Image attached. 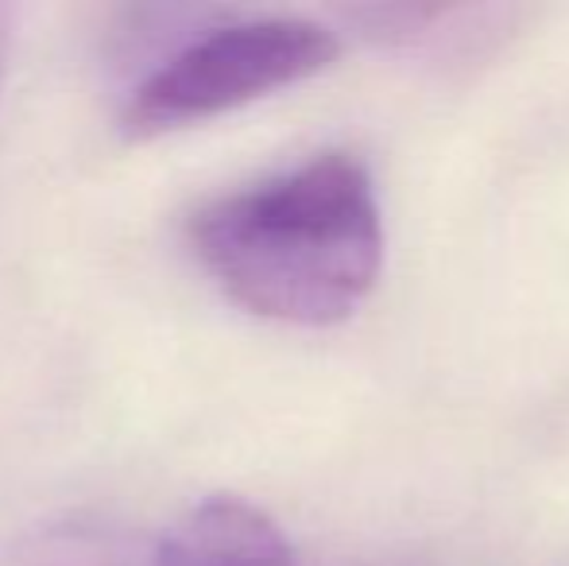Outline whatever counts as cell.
<instances>
[{
	"instance_id": "6da1fadb",
	"label": "cell",
	"mask_w": 569,
	"mask_h": 566,
	"mask_svg": "<svg viewBox=\"0 0 569 566\" xmlns=\"http://www.w3.org/2000/svg\"><path fill=\"white\" fill-rule=\"evenodd\" d=\"M190 249L248 315L287 326L345 322L383 268L372 175L349 151L260 179L190 218Z\"/></svg>"
},
{
	"instance_id": "7a4b0ae2",
	"label": "cell",
	"mask_w": 569,
	"mask_h": 566,
	"mask_svg": "<svg viewBox=\"0 0 569 566\" xmlns=\"http://www.w3.org/2000/svg\"><path fill=\"white\" fill-rule=\"evenodd\" d=\"M338 36L307 16H226L187 36L132 86L120 132L151 140L302 82L338 59Z\"/></svg>"
},
{
	"instance_id": "3957f363",
	"label": "cell",
	"mask_w": 569,
	"mask_h": 566,
	"mask_svg": "<svg viewBox=\"0 0 569 566\" xmlns=\"http://www.w3.org/2000/svg\"><path fill=\"white\" fill-rule=\"evenodd\" d=\"M148 566H299L291 539L244 497L198 500L156 544Z\"/></svg>"
},
{
	"instance_id": "277c9868",
	"label": "cell",
	"mask_w": 569,
	"mask_h": 566,
	"mask_svg": "<svg viewBox=\"0 0 569 566\" xmlns=\"http://www.w3.org/2000/svg\"><path fill=\"white\" fill-rule=\"evenodd\" d=\"M8 47H12V8L0 4V82L8 70Z\"/></svg>"
}]
</instances>
